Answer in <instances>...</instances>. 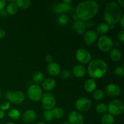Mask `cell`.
<instances>
[{"mask_svg": "<svg viewBox=\"0 0 124 124\" xmlns=\"http://www.w3.org/2000/svg\"><path fill=\"white\" fill-rule=\"evenodd\" d=\"M99 8V4L96 1L92 0L82 1L76 7V15L79 20L86 21L92 19L97 14Z\"/></svg>", "mask_w": 124, "mask_h": 124, "instance_id": "cell-1", "label": "cell"}, {"mask_svg": "<svg viewBox=\"0 0 124 124\" xmlns=\"http://www.w3.org/2000/svg\"><path fill=\"white\" fill-rule=\"evenodd\" d=\"M122 15L121 7L116 2H110L106 5L104 18L108 25L111 26L118 23Z\"/></svg>", "mask_w": 124, "mask_h": 124, "instance_id": "cell-2", "label": "cell"}, {"mask_svg": "<svg viewBox=\"0 0 124 124\" xmlns=\"http://www.w3.org/2000/svg\"><path fill=\"white\" fill-rule=\"evenodd\" d=\"M107 71V64L104 61L95 59L91 61L88 65V73L92 79L102 78Z\"/></svg>", "mask_w": 124, "mask_h": 124, "instance_id": "cell-3", "label": "cell"}, {"mask_svg": "<svg viewBox=\"0 0 124 124\" xmlns=\"http://www.w3.org/2000/svg\"><path fill=\"white\" fill-rule=\"evenodd\" d=\"M107 107L108 111L112 116H118L121 115L124 110L123 102L119 99H115L110 102Z\"/></svg>", "mask_w": 124, "mask_h": 124, "instance_id": "cell-4", "label": "cell"}, {"mask_svg": "<svg viewBox=\"0 0 124 124\" xmlns=\"http://www.w3.org/2000/svg\"><path fill=\"white\" fill-rule=\"evenodd\" d=\"M113 42L111 38L103 35L101 36L98 41V47L103 52H108L111 50L113 47Z\"/></svg>", "mask_w": 124, "mask_h": 124, "instance_id": "cell-5", "label": "cell"}, {"mask_svg": "<svg viewBox=\"0 0 124 124\" xmlns=\"http://www.w3.org/2000/svg\"><path fill=\"white\" fill-rule=\"evenodd\" d=\"M41 103L45 110H51L55 107L56 100L53 94L50 93H46L42 94L41 98Z\"/></svg>", "mask_w": 124, "mask_h": 124, "instance_id": "cell-6", "label": "cell"}, {"mask_svg": "<svg viewBox=\"0 0 124 124\" xmlns=\"http://www.w3.org/2000/svg\"><path fill=\"white\" fill-rule=\"evenodd\" d=\"M42 94V88L38 85H31L27 90L28 97L33 101H39L41 100Z\"/></svg>", "mask_w": 124, "mask_h": 124, "instance_id": "cell-7", "label": "cell"}, {"mask_svg": "<svg viewBox=\"0 0 124 124\" xmlns=\"http://www.w3.org/2000/svg\"><path fill=\"white\" fill-rule=\"evenodd\" d=\"M75 57L78 61L82 64H87L91 61L92 55L90 52L85 48H79L75 53Z\"/></svg>", "mask_w": 124, "mask_h": 124, "instance_id": "cell-8", "label": "cell"}, {"mask_svg": "<svg viewBox=\"0 0 124 124\" xmlns=\"http://www.w3.org/2000/svg\"><path fill=\"white\" fill-rule=\"evenodd\" d=\"M75 107L80 112H87L92 107V102L87 98H81L76 101Z\"/></svg>", "mask_w": 124, "mask_h": 124, "instance_id": "cell-9", "label": "cell"}, {"mask_svg": "<svg viewBox=\"0 0 124 124\" xmlns=\"http://www.w3.org/2000/svg\"><path fill=\"white\" fill-rule=\"evenodd\" d=\"M84 119L83 116L78 111H73L70 113L68 116L69 124H84Z\"/></svg>", "mask_w": 124, "mask_h": 124, "instance_id": "cell-10", "label": "cell"}, {"mask_svg": "<svg viewBox=\"0 0 124 124\" xmlns=\"http://www.w3.org/2000/svg\"><path fill=\"white\" fill-rule=\"evenodd\" d=\"M25 94L22 91H15L12 92L10 96L8 98L10 102L14 104H20L25 100Z\"/></svg>", "mask_w": 124, "mask_h": 124, "instance_id": "cell-11", "label": "cell"}, {"mask_svg": "<svg viewBox=\"0 0 124 124\" xmlns=\"http://www.w3.org/2000/svg\"><path fill=\"white\" fill-rule=\"evenodd\" d=\"M105 93L111 97H117L121 93V88L116 84H110L105 88Z\"/></svg>", "mask_w": 124, "mask_h": 124, "instance_id": "cell-12", "label": "cell"}, {"mask_svg": "<svg viewBox=\"0 0 124 124\" xmlns=\"http://www.w3.org/2000/svg\"><path fill=\"white\" fill-rule=\"evenodd\" d=\"M71 7L70 6L67 4H65V2H61L56 4L54 7V12L57 14H65V13L70 12L71 11Z\"/></svg>", "mask_w": 124, "mask_h": 124, "instance_id": "cell-13", "label": "cell"}, {"mask_svg": "<svg viewBox=\"0 0 124 124\" xmlns=\"http://www.w3.org/2000/svg\"><path fill=\"white\" fill-rule=\"evenodd\" d=\"M98 39V34L93 30H88L84 35V41L87 46H90Z\"/></svg>", "mask_w": 124, "mask_h": 124, "instance_id": "cell-14", "label": "cell"}, {"mask_svg": "<svg viewBox=\"0 0 124 124\" xmlns=\"http://www.w3.org/2000/svg\"><path fill=\"white\" fill-rule=\"evenodd\" d=\"M47 70L50 75L52 76H56L60 73L61 67L58 64L52 62L47 65Z\"/></svg>", "mask_w": 124, "mask_h": 124, "instance_id": "cell-15", "label": "cell"}, {"mask_svg": "<svg viewBox=\"0 0 124 124\" xmlns=\"http://www.w3.org/2000/svg\"><path fill=\"white\" fill-rule=\"evenodd\" d=\"M73 29L79 35L84 34L87 29V25L84 22L81 20H76L73 24Z\"/></svg>", "mask_w": 124, "mask_h": 124, "instance_id": "cell-16", "label": "cell"}, {"mask_svg": "<svg viewBox=\"0 0 124 124\" xmlns=\"http://www.w3.org/2000/svg\"><path fill=\"white\" fill-rule=\"evenodd\" d=\"M36 113L33 110H28L24 113L23 115V120L27 123H31L36 119Z\"/></svg>", "mask_w": 124, "mask_h": 124, "instance_id": "cell-17", "label": "cell"}, {"mask_svg": "<svg viewBox=\"0 0 124 124\" xmlns=\"http://www.w3.org/2000/svg\"><path fill=\"white\" fill-rule=\"evenodd\" d=\"M72 73L74 76L76 78H82L86 75L87 70L84 66L81 65H77L73 68Z\"/></svg>", "mask_w": 124, "mask_h": 124, "instance_id": "cell-18", "label": "cell"}, {"mask_svg": "<svg viewBox=\"0 0 124 124\" xmlns=\"http://www.w3.org/2000/svg\"><path fill=\"white\" fill-rule=\"evenodd\" d=\"M42 88L46 91H52L55 88L56 81L52 78H47L42 82Z\"/></svg>", "mask_w": 124, "mask_h": 124, "instance_id": "cell-19", "label": "cell"}, {"mask_svg": "<svg viewBox=\"0 0 124 124\" xmlns=\"http://www.w3.org/2000/svg\"><path fill=\"white\" fill-rule=\"evenodd\" d=\"M96 85V82L95 80L93 79H89L85 82L84 88L86 92L88 93H91L95 90Z\"/></svg>", "mask_w": 124, "mask_h": 124, "instance_id": "cell-20", "label": "cell"}, {"mask_svg": "<svg viewBox=\"0 0 124 124\" xmlns=\"http://www.w3.org/2000/svg\"><path fill=\"white\" fill-rule=\"evenodd\" d=\"M122 53L117 48H112L110 52V59L114 62H117L121 59Z\"/></svg>", "mask_w": 124, "mask_h": 124, "instance_id": "cell-21", "label": "cell"}, {"mask_svg": "<svg viewBox=\"0 0 124 124\" xmlns=\"http://www.w3.org/2000/svg\"><path fill=\"white\" fill-rule=\"evenodd\" d=\"M110 25L105 23H101L98 25L96 27L97 32L100 35H104L110 30Z\"/></svg>", "mask_w": 124, "mask_h": 124, "instance_id": "cell-22", "label": "cell"}, {"mask_svg": "<svg viewBox=\"0 0 124 124\" xmlns=\"http://www.w3.org/2000/svg\"><path fill=\"white\" fill-rule=\"evenodd\" d=\"M54 118L61 119L64 117V111L62 108L59 107H54L52 110Z\"/></svg>", "mask_w": 124, "mask_h": 124, "instance_id": "cell-23", "label": "cell"}, {"mask_svg": "<svg viewBox=\"0 0 124 124\" xmlns=\"http://www.w3.org/2000/svg\"><path fill=\"white\" fill-rule=\"evenodd\" d=\"M15 3L18 7L25 10L29 8L31 5V1L30 0H16Z\"/></svg>", "mask_w": 124, "mask_h": 124, "instance_id": "cell-24", "label": "cell"}, {"mask_svg": "<svg viewBox=\"0 0 124 124\" xmlns=\"http://www.w3.org/2000/svg\"><path fill=\"white\" fill-rule=\"evenodd\" d=\"M18 6L16 4L15 2H10L7 6V13L10 15H14L16 13L18 12Z\"/></svg>", "mask_w": 124, "mask_h": 124, "instance_id": "cell-25", "label": "cell"}, {"mask_svg": "<svg viewBox=\"0 0 124 124\" xmlns=\"http://www.w3.org/2000/svg\"><path fill=\"white\" fill-rule=\"evenodd\" d=\"M115 119L114 116L110 113H106L102 116L101 118L102 124H113Z\"/></svg>", "mask_w": 124, "mask_h": 124, "instance_id": "cell-26", "label": "cell"}, {"mask_svg": "<svg viewBox=\"0 0 124 124\" xmlns=\"http://www.w3.org/2000/svg\"><path fill=\"white\" fill-rule=\"evenodd\" d=\"M44 79V75L41 71L36 72L33 76V81L36 84V85L42 83Z\"/></svg>", "mask_w": 124, "mask_h": 124, "instance_id": "cell-27", "label": "cell"}, {"mask_svg": "<svg viewBox=\"0 0 124 124\" xmlns=\"http://www.w3.org/2000/svg\"><path fill=\"white\" fill-rule=\"evenodd\" d=\"M8 116L13 120H18L21 117V113L16 108L11 109L8 113Z\"/></svg>", "mask_w": 124, "mask_h": 124, "instance_id": "cell-28", "label": "cell"}, {"mask_svg": "<svg viewBox=\"0 0 124 124\" xmlns=\"http://www.w3.org/2000/svg\"><path fill=\"white\" fill-rule=\"evenodd\" d=\"M96 110L97 113H98L105 115L108 111L107 105L106 104H104V103H101V104H99L97 105Z\"/></svg>", "mask_w": 124, "mask_h": 124, "instance_id": "cell-29", "label": "cell"}, {"mask_svg": "<svg viewBox=\"0 0 124 124\" xmlns=\"http://www.w3.org/2000/svg\"><path fill=\"white\" fill-rule=\"evenodd\" d=\"M69 22V17L65 14L61 15L58 19V23L59 25L64 26L66 25Z\"/></svg>", "mask_w": 124, "mask_h": 124, "instance_id": "cell-30", "label": "cell"}, {"mask_svg": "<svg viewBox=\"0 0 124 124\" xmlns=\"http://www.w3.org/2000/svg\"><path fill=\"white\" fill-rule=\"evenodd\" d=\"M93 97L96 100H102L104 97V92L102 90H94L93 93Z\"/></svg>", "mask_w": 124, "mask_h": 124, "instance_id": "cell-31", "label": "cell"}, {"mask_svg": "<svg viewBox=\"0 0 124 124\" xmlns=\"http://www.w3.org/2000/svg\"><path fill=\"white\" fill-rule=\"evenodd\" d=\"M44 117L46 121L51 122L54 119L52 110H45L44 112Z\"/></svg>", "mask_w": 124, "mask_h": 124, "instance_id": "cell-32", "label": "cell"}, {"mask_svg": "<svg viewBox=\"0 0 124 124\" xmlns=\"http://www.w3.org/2000/svg\"><path fill=\"white\" fill-rule=\"evenodd\" d=\"M114 74L117 77H123L124 76V68L123 66L117 67L114 71Z\"/></svg>", "mask_w": 124, "mask_h": 124, "instance_id": "cell-33", "label": "cell"}, {"mask_svg": "<svg viewBox=\"0 0 124 124\" xmlns=\"http://www.w3.org/2000/svg\"><path fill=\"white\" fill-rule=\"evenodd\" d=\"M60 77L62 79H67L71 75V72L69 70H64L61 71L59 73Z\"/></svg>", "mask_w": 124, "mask_h": 124, "instance_id": "cell-34", "label": "cell"}, {"mask_svg": "<svg viewBox=\"0 0 124 124\" xmlns=\"http://www.w3.org/2000/svg\"><path fill=\"white\" fill-rule=\"evenodd\" d=\"M10 107V103L9 102H6L0 105V109L4 111L8 110Z\"/></svg>", "mask_w": 124, "mask_h": 124, "instance_id": "cell-35", "label": "cell"}, {"mask_svg": "<svg viewBox=\"0 0 124 124\" xmlns=\"http://www.w3.org/2000/svg\"><path fill=\"white\" fill-rule=\"evenodd\" d=\"M117 39L121 41V42H123L124 41V31H119L117 34Z\"/></svg>", "mask_w": 124, "mask_h": 124, "instance_id": "cell-36", "label": "cell"}, {"mask_svg": "<svg viewBox=\"0 0 124 124\" xmlns=\"http://www.w3.org/2000/svg\"><path fill=\"white\" fill-rule=\"evenodd\" d=\"M6 6V1L5 0H0V11L4 9Z\"/></svg>", "mask_w": 124, "mask_h": 124, "instance_id": "cell-37", "label": "cell"}, {"mask_svg": "<svg viewBox=\"0 0 124 124\" xmlns=\"http://www.w3.org/2000/svg\"><path fill=\"white\" fill-rule=\"evenodd\" d=\"M45 59H46V61L48 62V64H49V63L52 62V61H53V56L50 54H47L46 56Z\"/></svg>", "mask_w": 124, "mask_h": 124, "instance_id": "cell-38", "label": "cell"}, {"mask_svg": "<svg viewBox=\"0 0 124 124\" xmlns=\"http://www.w3.org/2000/svg\"><path fill=\"white\" fill-rule=\"evenodd\" d=\"M119 23H120V25H121V28H122V29H124V15H122L121 19H120Z\"/></svg>", "mask_w": 124, "mask_h": 124, "instance_id": "cell-39", "label": "cell"}, {"mask_svg": "<svg viewBox=\"0 0 124 124\" xmlns=\"http://www.w3.org/2000/svg\"><path fill=\"white\" fill-rule=\"evenodd\" d=\"M6 36V31L4 29H0V39H3Z\"/></svg>", "mask_w": 124, "mask_h": 124, "instance_id": "cell-40", "label": "cell"}, {"mask_svg": "<svg viewBox=\"0 0 124 124\" xmlns=\"http://www.w3.org/2000/svg\"><path fill=\"white\" fill-rule=\"evenodd\" d=\"M5 116V111L0 110V119H2Z\"/></svg>", "mask_w": 124, "mask_h": 124, "instance_id": "cell-41", "label": "cell"}, {"mask_svg": "<svg viewBox=\"0 0 124 124\" xmlns=\"http://www.w3.org/2000/svg\"><path fill=\"white\" fill-rule=\"evenodd\" d=\"M12 92H11V91H7V92H6V93H5V96H6V98H7V99H8V98L10 97V96Z\"/></svg>", "mask_w": 124, "mask_h": 124, "instance_id": "cell-42", "label": "cell"}, {"mask_svg": "<svg viewBox=\"0 0 124 124\" xmlns=\"http://www.w3.org/2000/svg\"><path fill=\"white\" fill-rule=\"evenodd\" d=\"M118 2L119 3V5H121L122 7H124V0H119Z\"/></svg>", "mask_w": 124, "mask_h": 124, "instance_id": "cell-43", "label": "cell"}, {"mask_svg": "<svg viewBox=\"0 0 124 124\" xmlns=\"http://www.w3.org/2000/svg\"><path fill=\"white\" fill-rule=\"evenodd\" d=\"M63 2H65V4H67L70 5V4L71 3L72 1H71V0H64V1H63Z\"/></svg>", "mask_w": 124, "mask_h": 124, "instance_id": "cell-44", "label": "cell"}, {"mask_svg": "<svg viewBox=\"0 0 124 124\" xmlns=\"http://www.w3.org/2000/svg\"><path fill=\"white\" fill-rule=\"evenodd\" d=\"M73 18H74V19H75V20H78V16H77L76 15H73Z\"/></svg>", "mask_w": 124, "mask_h": 124, "instance_id": "cell-45", "label": "cell"}, {"mask_svg": "<svg viewBox=\"0 0 124 124\" xmlns=\"http://www.w3.org/2000/svg\"><path fill=\"white\" fill-rule=\"evenodd\" d=\"M5 124H15L12 122H7V123H6Z\"/></svg>", "mask_w": 124, "mask_h": 124, "instance_id": "cell-46", "label": "cell"}, {"mask_svg": "<svg viewBox=\"0 0 124 124\" xmlns=\"http://www.w3.org/2000/svg\"><path fill=\"white\" fill-rule=\"evenodd\" d=\"M36 124H46L44 122H38Z\"/></svg>", "mask_w": 124, "mask_h": 124, "instance_id": "cell-47", "label": "cell"}, {"mask_svg": "<svg viewBox=\"0 0 124 124\" xmlns=\"http://www.w3.org/2000/svg\"><path fill=\"white\" fill-rule=\"evenodd\" d=\"M61 124H69L68 122H62Z\"/></svg>", "mask_w": 124, "mask_h": 124, "instance_id": "cell-48", "label": "cell"}, {"mask_svg": "<svg viewBox=\"0 0 124 124\" xmlns=\"http://www.w3.org/2000/svg\"><path fill=\"white\" fill-rule=\"evenodd\" d=\"M1 96H2V93H1V90H0V99H1Z\"/></svg>", "mask_w": 124, "mask_h": 124, "instance_id": "cell-49", "label": "cell"}, {"mask_svg": "<svg viewBox=\"0 0 124 124\" xmlns=\"http://www.w3.org/2000/svg\"><path fill=\"white\" fill-rule=\"evenodd\" d=\"M0 17H1V15H0Z\"/></svg>", "mask_w": 124, "mask_h": 124, "instance_id": "cell-50", "label": "cell"}]
</instances>
